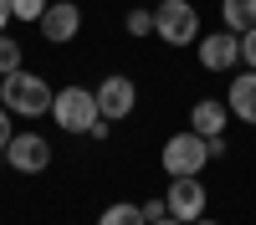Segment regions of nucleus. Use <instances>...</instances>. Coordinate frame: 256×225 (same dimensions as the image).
<instances>
[{"instance_id": "obj_9", "label": "nucleus", "mask_w": 256, "mask_h": 225, "mask_svg": "<svg viewBox=\"0 0 256 225\" xmlns=\"http://www.w3.org/2000/svg\"><path fill=\"white\" fill-rule=\"evenodd\" d=\"M236 61H241V36H236V31L200 36V67H205V72H230Z\"/></svg>"}, {"instance_id": "obj_7", "label": "nucleus", "mask_w": 256, "mask_h": 225, "mask_svg": "<svg viewBox=\"0 0 256 225\" xmlns=\"http://www.w3.org/2000/svg\"><path fill=\"white\" fill-rule=\"evenodd\" d=\"M164 200H169V215H174V220H200L205 215V184H200V174H174V179H169V190H164Z\"/></svg>"}, {"instance_id": "obj_2", "label": "nucleus", "mask_w": 256, "mask_h": 225, "mask_svg": "<svg viewBox=\"0 0 256 225\" xmlns=\"http://www.w3.org/2000/svg\"><path fill=\"white\" fill-rule=\"evenodd\" d=\"M52 87H46V77H36V72H10L6 82H0V102L16 113V118H41V113H52Z\"/></svg>"}, {"instance_id": "obj_1", "label": "nucleus", "mask_w": 256, "mask_h": 225, "mask_svg": "<svg viewBox=\"0 0 256 225\" xmlns=\"http://www.w3.org/2000/svg\"><path fill=\"white\" fill-rule=\"evenodd\" d=\"M52 118L62 133H92V138H108V118L98 113V92L92 87H62L52 97Z\"/></svg>"}, {"instance_id": "obj_11", "label": "nucleus", "mask_w": 256, "mask_h": 225, "mask_svg": "<svg viewBox=\"0 0 256 225\" xmlns=\"http://www.w3.org/2000/svg\"><path fill=\"white\" fill-rule=\"evenodd\" d=\"M226 118H230V108H226V102L205 97V102H195V108H190V128H195V133H205V138H216V133H226Z\"/></svg>"}, {"instance_id": "obj_12", "label": "nucleus", "mask_w": 256, "mask_h": 225, "mask_svg": "<svg viewBox=\"0 0 256 225\" xmlns=\"http://www.w3.org/2000/svg\"><path fill=\"white\" fill-rule=\"evenodd\" d=\"M220 20H226V31H251L256 26V0H220Z\"/></svg>"}, {"instance_id": "obj_22", "label": "nucleus", "mask_w": 256, "mask_h": 225, "mask_svg": "<svg viewBox=\"0 0 256 225\" xmlns=\"http://www.w3.org/2000/svg\"><path fill=\"white\" fill-rule=\"evenodd\" d=\"M190 225H220V220H210V215H200V220H190Z\"/></svg>"}, {"instance_id": "obj_14", "label": "nucleus", "mask_w": 256, "mask_h": 225, "mask_svg": "<svg viewBox=\"0 0 256 225\" xmlns=\"http://www.w3.org/2000/svg\"><path fill=\"white\" fill-rule=\"evenodd\" d=\"M10 72H20V41L0 36V77H10Z\"/></svg>"}, {"instance_id": "obj_19", "label": "nucleus", "mask_w": 256, "mask_h": 225, "mask_svg": "<svg viewBox=\"0 0 256 225\" xmlns=\"http://www.w3.org/2000/svg\"><path fill=\"white\" fill-rule=\"evenodd\" d=\"M144 215H148V220H159V215H169V200H164V195H159V200H148V205H144Z\"/></svg>"}, {"instance_id": "obj_24", "label": "nucleus", "mask_w": 256, "mask_h": 225, "mask_svg": "<svg viewBox=\"0 0 256 225\" xmlns=\"http://www.w3.org/2000/svg\"><path fill=\"white\" fill-rule=\"evenodd\" d=\"M0 82H6V77H0Z\"/></svg>"}, {"instance_id": "obj_23", "label": "nucleus", "mask_w": 256, "mask_h": 225, "mask_svg": "<svg viewBox=\"0 0 256 225\" xmlns=\"http://www.w3.org/2000/svg\"><path fill=\"white\" fill-rule=\"evenodd\" d=\"M148 5H159V0H148Z\"/></svg>"}, {"instance_id": "obj_20", "label": "nucleus", "mask_w": 256, "mask_h": 225, "mask_svg": "<svg viewBox=\"0 0 256 225\" xmlns=\"http://www.w3.org/2000/svg\"><path fill=\"white\" fill-rule=\"evenodd\" d=\"M10 20H16V15H10V0H0V36H6V26H10Z\"/></svg>"}, {"instance_id": "obj_8", "label": "nucleus", "mask_w": 256, "mask_h": 225, "mask_svg": "<svg viewBox=\"0 0 256 225\" xmlns=\"http://www.w3.org/2000/svg\"><path fill=\"white\" fill-rule=\"evenodd\" d=\"M41 36L52 41V46H67V41L82 31V10H77V0H56V5H46V15L36 20Z\"/></svg>"}, {"instance_id": "obj_10", "label": "nucleus", "mask_w": 256, "mask_h": 225, "mask_svg": "<svg viewBox=\"0 0 256 225\" xmlns=\"http://www.w3.org/2000/svg\"><path fill=\"white\" fill-rule=\"evenodd\" d=\"M226 108L236 113L241 123H256V72L246 67L236 82H230V92H226Z\"/></svg>"}, {"instance_id": "obj_18", "label": "nucleus", "mask_w": 256, "mask_h": 225, "mask_svg": "<svg viewBox=\"0 0 256 225\" xmlns=\"http://www.w3.org/2000/svg\"><path fill=\"white\" fill-rule=\"evenodd\" d=\"M16 133H10V108H6V102H0V154H6V143H10Z\"/></svg>"}, {"instance_id": "obj_13", "label": "nucleus", "mask_w": 256, "mask_h": 225, "mask_svg": "<svg viewBox=\"0 0 256 225\" xmlns=\"http://www.w3.org/2000/svg\"><path fill=\"white\" fill-rule=\"evenodd\" d=\"M98 225H148V215H144V205L118 200V205H108V210L98 215Z\"/></svg>"}, {"instance_id": "obj_3", "label": "nucleus", "mask_w": 256, "mask_h": 225, "mask_svg": "<svg viewBox=\"0 0 256 225\" xmlns=\"http://www.w3.org/2000/svg\"><path fill=\"white\" fill-rule=\"evenodd\" d=\"M154 36L169 41V46L200 41V10L190 5V0H159L154 5Z\"/></svg>"}, {"instance_id": "obj_17", "label": "nucleus", "mask_w": 256, "mask_h": 225, "mask_svg": "<svg viewBox=\"0 0 256 225\" xmlns=\"http://www.w3.org/2000/svg\"><path fill=\"white\" fill-rule=\"evenodd\" d=\"M241 61L256 72V26H251V31H241Z\"/></svg>"}, {"instance_id": "obj_4", "label": "nucleus", "mask_w": 256, "mask_h": 225, "mask_svg": "<svg viewBox=\"0 0 256 225\" xmlns=\"http://www.w3.org/2000/svg\"><path fill=\"white\" fill-rule=\"evenodd\" d=\"M159 164H164V174L174 179V174H200L205 164H210V138L205 133H174L164 143V154H159Z\"/></svg>"}, {"instance_id": "obj_16", "label": "nucleus", "mask_w": 256, "mask_h": 225, "mask_svg": "<svg viewBox=\"0 0 256 225\" xmlns=\"http://www.w3.org/2000/svg\"><path fill=\"white\" fill-rule=\"evenodd\" d=\"M128 36H154V10H128Z\"/></svg>"}, {"instance_id": "obj_6", "label": "nucleus", "mask_w": 256, "mask_h": 225, "mask_svg": "<svg viewBox=\"0 0 256 225\" xmlns=\"http://www.w3.org/2000/svg\"><path fill=\"white\" fill-rule=\"evenodd\" d=\"M134 108H138V87H134V77L113 72V77H102V82H98V113L108 118V123L134 118Z\"/></svg>"}, {"instance_id": "obj_15", "label": "nucleus", "mask_w": 256, "mask_h": 225, "mask_svg": "<svg viewBox=\"0 0 256 225\" xmlns=\"http://www.w3.org/2000/svg\"><path fill=\"white\" fill-rule=\"evenodd\" d=\"M46 5H52V0H10V15H16V20H31V26H36V20L46 15Z\"/></svg>"}, {"instance_id": "obj_5", "label": "nucleus", "mask_w": 256, "mask_h": 225, "mask_svg": "<svg viewBox=\"0 0 256 225\" xmlns=\"http://www.w3.org/2000/svg\"><path fill=\"white\" fill-rule=\"evenodd\" d=\"M6 164L16 174H46L52 169V143L41 138V133H16L6 143Z\"/></svg>"}, {"instance_id": "obj_21", "label": "nucleus", "mask_w": 256, "mask_h": 225, "mask_svg": "<svg viewBox=\"0 0 256 225\" xmlns=\"http://www.w3.org/2000/svg\"><path fill=\"white\" fill-rule=\"evenodd\" d=\"M148 225H184V220H174V215H159V220H148Z\"/></svg>"}]
</instances>
